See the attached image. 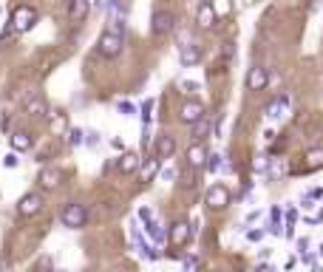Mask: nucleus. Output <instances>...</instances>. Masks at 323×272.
<instances>
[{
  "label": "nucleus",
  "instance_id": "e433bc0d",
  "mask_svg": "<svg viewBox=\"0 0 323 272\" xmlns=\"http://www.w3.org/2000/svg\"><path fill=\"white\" fill-rule=\"evenodd\" d=\"M173 176H176V173H173L170 168H167V170H162V179H165V181H173Z\"/></svg>",
  "mask_w": 323,
  "mask_h": 272
},
{
  "label": "nucleus",
  "instance_id": "7c9ffc66",
  "mask_svg": "<svg viewBox=\"0 0 323 272\" xmlns=\"http://www.w3.org/2000/svg\"><path fill=\"white\" fill-rule=\"evenodd\" d=\"M150 111H153V99H145V102H142V119H145V125L147 122H150Z\"/></svg>",
  "mask_w": 323,
  "mask_h": 272
},
{
  "label": "nucleus",
  "instance_id": "1a4fd4ad",
  "mask_svg": "<svg viewBox=\"0 0 323 272\" xmlns=\"http://www.w3.org/2000/svg\"><path fill=\"white\" fill-rule=\"evenodd\" d=\"M204 114H207V111H204V105H201L199 99H187V102H184L182 108H179V119L187 122V125H193V122H196V119H201Z\"/></svg>",
  "mask_w": 323,
  "mask_h": 272
},
{
  "label": "nucleus",
  "instance_id": "f704fd0d",
  "mask_svg": "<svg viewBox=\"0 0 323 272\" xmlns=\"http://www.w3.org/2000/svg\"><path fill=\"white\" fill-rule=\"evenodd\" d=\"M261 236H264L261 230H250V233H247V238H250V241H261Z\"/></svg>",
  "mask_w": 323,
  "mask_h": 272
},
{
  "label": "nucleus",
  "instance_id": "58836bf2",
  "mask_svg": "<svg viewBox=\"0 0 323 272\" xmlns=\"http://www.w3.org/2000/svg\"><path fill=\"white\" fill-rule=\"evenodd\" d=\"M320 255H323V247H320Z\"/></svg>",
  "mask_w": 323,
  "mask_h": 272
},
{
  "label": "nucleus",
  "instance_id": "20e7f679",
  "mask_svg": "<svg viewBox=\"0 0 323 272\" xmlns=\"http://www.w3.org/2000/svg\"><path fill=\"white\" fill-rule=\"evenodd\" d=\"M62 224L66 227H71V230H79V227H85V221H88V210H85V204H66V210H62Z\"/></svg>",
  "mask_w": 323,
  "mask_h": 272
},
{
  "label": "nucleus",
  "instance_id": "39448f33",
  "mask_svg": "<svg viewBox=\"0 0 323 272\" xmlns=\"http://www.w3.org/2000/svg\"><path fill=\"white\" fill-rule=\"evenodd\" d=\"M289 114H292V97H289V94H281L278 99H272V102L267 105V119H272V122L287 119Z\"/></svg>",
  "mask_w": 323,
  "mask_h": 272
},
{
  "label": "nucleus",
  "instance_id": "9d476101",
  "mask_svg": "<svg viewBox=\"0 0 323 272\" xmlns=\"http://www.w3.org/2000/svg\"><path fill=\"white\" fill-rule=\"evenodd\" d=\"M269 85V71L264 66H252L247 74V88L250 91H264Z\"/></svg>",
  "mask_w": 323,
  "mask_h": 272
},
{
  "label": "nucleus",
  "instance_id": "c756f323",
  "mask_svg": "<svg viewBox=\"0 0 323 272\" xmlns=\"http://www.w3.org/2000/svg\"><path fill=\"white\" fill-rule=\"evenodd\" d=\"M116 111H119L122 116H134V114H136V105H131V102H119V105H116Z\"/></svg>",
  "mask_w": 323,
  "mask_h": 272
},
{
  "label": "nucleus",
  "instance_id": "5701e85b",
  "mask_svg": "<svg viewBox=\"0 0 323 272\" xmlns=\"http://www.w3.org/2000/svg\"><path fill=\"white\" fill-rule=\"evenodd\" d=\"M284 173H287V164H284V159H269V168H267L269 181H278Z\"/></svg>",
  "mask_w": 323,
  "mask_h": 272
},
{
  "label": "nucleus",
  "instance_id": "9b49d317",
  "mask_svg": "<svg viewBox=\"0 0 323 272\" xmlns=\"http://www.w3.org/2000/svg\"><path fill=\"white\" fill-rule=\"evenodd\" d=\"M60 181H62V170L60 168H43L40 170V176H37V184H40L43 190L60 187Z\"/></svg>",
  "mask_w": 323,
  "mask_h": 272
},
{
  "label": "nucleus",
  "instance_id": "2f4dec72",
  "mask_svg": "<svg viewBox=\"0 0 323 272\" xmlns=\"http://www.w3.org/2000/svg\"><path fill=\"white\" fill-rule=\"evenodd\" d=\"M252 168H255L258 173H267V168H269V159L261 153V156H255V164H252Z\"/></svg>",
  "mask_w": 323,
  "mask_h": 272
},
{
  "label": "nucleus",
  "instance_id": "412c9836",
  "mask_svg": "<svg viewBox=\"0 0 323 272\" xmlns=\"http://www.w3.org/2000/svg\"><path fill=\"white\" fill-rule=\"evenodd\" d=\"M134 170H139V156H136V153H122V159H119V173H134Z\"/></svg>",
  "mask_w": 323,
  "mask_h": 272
},
{
  "label": "nucleus",
  "instance_id": "f257e3e1",
  "mask_svg": "<svg viewBox=\"0 0 323 272\" xmlns=\"http://www.w3.org/2000/svg\"><path fill=\"white\" fill-rule=\"evenodd\" d=\"M122 23H125V17H108V29L102 31V37H99V43H97V51L102 57H116L122 51V46H125Z\"/></svg>",
  "mask_w": 323,
  "mask_h": 272
},
{
  "label": "nucleus",
  "instance_id": "393cba45",
  "mask_svg": "<svg viewBox=\"0 0 323 272\" xmlns=\"http://www.w3.org/2000/svg\"><path fill=\"white\" fill-rule=\"evenodd\" d=\"M306 168H323V148H315V151L306 153Z\"/></svg>",
  "mask_w": 323,
  "mask_h": 272
},
{
  "label": "nucleus",
  "instance_id": "f03ea898",
  "mask_svg": "<svg viewBox=\"0 0 323 272\" xmlns=\"http://www.w3.org/2000/svg\"><path fill=\"white\" fill-rule=\"evenodd\" d=\"M34 26H37V12L31 6H17L12 12V31L26 34V31H31Z\"/></svg>",
  "mask_w": 323,
  "mask_h": 272
},
{
  "label": "nucleus",
  "instance_id": "a878e982",
  "mask_svg": "<svg viewBox=\"0 0 323 272\" xmlns=\"http://www.w3.org/2000/svg\"><path fill=\"white\" fill-rule=\"evenodd\" d=\"M295 221H298V210L289 207V210H287V230H284V236H287V238L295 236Z\"/></svg>",
  "mask_w": 323,
  "mask_h": 272
},
{
  "label": "nucleus",
  "instance_id": "4468645a",
  "mask_svg": "<svg viewBox=\"0 0 323 272\" xmlns=\"http://www.w3.org/2000/svg\"><path fill=\"white\" fill-rule=\"evenodd\" d=\"M173 151H176V139L167 136V133H162L156 139V145H153V156H159V159H170Z\"/></svg>",
  "mask_w": 323,
  "mask_h": 272
},
{
  "label": "nucleus",
  "instance_id": "4be33fe9",
  "mask_svg": "<svg viewBox=\"0 0 323 272\" xmlns=\"http://www.w3.org/2000/svg\"><path fill=\"white\" fill-rule=\"evenodd\" d=\"M88 0H71V9H68V17L71 20H82L88 14Z\"/></svg>",
  "mask_w": 323,
  "mask_h": 272
},
{
  "label": "nucleus",
  "instance_id": "423d86ee",
  "mask_svg": "<svg viewBox=\"0 0 323 272\" xmlns=\"http://www.w3.org/2000/svg\"><path fill=\"white\" fill-rule=\"evenodd\" d=\"M173 26H176V14H173L170 9H159V12H153V17H150L153 34H167V31H173Z\"/></svg>",
  "mask_w": 323,
  "mask_h": 272
},
{
  "label": "nucleus",
  "instance_id": "2eb2a0df",
  "mask_svg": "<svg viewBox=\"0 0 323 272\" xmlns=\"http://www.w3.org/2000/svg\"><path fill=\"white\" fill-rule=\"evenodd\" d=\"M216 20H219V17L213 14V6H210L207 0H204V3L196 9V23H199V29H213Z\"/></svg>",
  "mask_w": 323,
  "mask_h": 272
},
{
  "label": "nucleus",
  "instance_id": "c85d7f7f",
  "mask_svg": "<svg viewBox=\"0 0 323 272\" xmlns=\"http://www.w3.org/2000/svg\"><path fill=\"white\" fill-rule=\"evenodd\" d=\"M82 142H85L88 148H97V145H99V133H97V131H88L85 136H82Z\"/></svg>",
  "mask_w": 323,
  "mask_h": 272
},
{
  "label": "nucleus",
  "instance_id": "ddd939ff",
  "mask_svg": "<svg viewBox=\"0 0 323 272\" xmlns=\"http://www.w3.org/2000/svg\"><path fill=\"white\" fill-rule=\"evenodd\" d=\"M210 131H213V119H210V114H204L201 119H196L193 125H190V136H193L196 142H204L210 136Z\"/></svg>",
  "mask_w": 323,
  "mask_h": 272
},
{
  "label": "nucleus",
  "instance_id": "473e14b6",
  "mask_svg": "<svg viewBox=\"0 0 323 272\" xmlns=\"http://www.w3.org/2000/svg\"><path fill=\"white\" fill-rule=\"evenodd\" d=\"M221 159H224V156L213 153V156H207V164H204V168H207V170H219L221 168Z\"/></svg>",
  "mask_w": 323,
  "mask_h": 272
},
{
  "label": "nucleus",
  "instance_id": "bb28decb",
  "mask_svg": "<svg viewBox=\"0 0 323 272\" xmlns=\"http://www.w3.org/2000/svg\"><path fill=\"white\" fill-rule=\"evenodd\" d=\"M179 91H182V94H199L201 85L196 82V79H179Z\"/></svg>",
  "mask_w": 323,
  "mask_h": 272
},
{
  "label": "nucleus",
  "instance_id": "cd10ccee",
  "mask_svg": "<svg viewBox=\"0 0 323 272\" xmlns=\"http://www.w3.org/2000/svg\"><path fill=\"white\" fill-rule=\"evenodd\" d=\"M82 136H85V133L79 131V128H71V131H68V142H71V145H82Z\"/></svg>",
  "mask_w": 323,
  "mask_h": 272
},
{
  "label": "nucleus",
  "instance_id": "f8f14e48",
  "mask_svg": "<svg viewBox=\"0 0 323 272\" xmlns=\"http://www.w3.org/2000/svg\"><path fill=\"white\" fill-rule=\"evenodd\" d=\"M179 62H182L184 68L199 66L201 62V49L196 46V43H184V46H179Z\"/></svg>",
  "mask_w": 323,
  "mask_h": 272
},
{
  "label": "nucleus",
  "instance_id": "a211bd4d",
  "mask_svg": "<svg viewBox=\"0 0 323 272\" xmlns=\"http://www.w3.org/2000/svg\"><path fill=\"white\" fill-rule=\"evenodd\" d=\"M159 170H162V159H159V156H150L145 164H142V170H139V179L147 184V181H153V176H156Z\"/></svg>",
  "mask_w": 323,
  "mask_h": 272
},
{
  "label": "nucleus",
  "instance_id": "dca6fc26",
  "mask_svg": "<svg viewBox=\"0 0 323 272\" xmlns=\"http://www.w3.org/2000/svg\"><path fill=\"white\" fill-rule=\"evenodd\" d=\"M187 164L193 170H201L204 164H207V151H204V145H199V142H196V145L190 148V151H187Z\"/></svg>",
  "mask_w": 323,
  "mask_h": 272
},
{
  "label": "nucleus",
  "instance_id": "aec40b11",
  "mask_svg": "<svg viewBox=\"0 0 323 272\" xmlns=\"http://www.w3.org/2000/svg\"><path fill=\"white\" fill-rule=\"evenodd\" d=\"M145 233H147V238H150V241H156V244L165 241V233H162V227H159L156 218H147V221H145Z\"/></svg>",
  "mask_w": 323,
  "mask_h": 272
},
{
  "label": "nucleus",
  "instance_id": "6ab92c4d",
  "mask_svg": "<svg viewBox=\"0 0 323 272\" xmlns=\"http://www.w3.org/2000/svg\"><path fill=\"white\" fill-rule=\"evenodd\" d=\"M9 142H12L14 153H17V151L23 153V151H29V148H31V136H29V131H14Z\"/></svg>",
  "mask_w": 323,
  "mask_h": 272
},
{
  "label": "nucleus",
  "instance_id": "c9c22d12",
  "mask_svg": "<svg viewBox=\"0 0 323 272\" xmlns=\"http://www.w3.org/2000/svg\"><path fill=\"white\" fill-rule=\"evenodd\" d=\"M306 196H309L312 201H317V199H320V196H323V190H320V187H315V190H309V193H306Z\"/></svg>",
  "mask_w": 323,
  "mask_h": 272
},
{
  "label": "nucleus",
  "instance_id": "7ed1b4c3",
  "mask_svg": "<svg viewBox=\"0 0 323 272\" xmlns=\"http://www.w3.org/2000/svg\"><path fill=\"white\" fill-rule=\"evenodd\" d=\"M230 201H232V193L227 190V184H210L207 187L204 204H207L210 210H224V207H230Z\"/></svg>",
  "mask_w": 323,
  "mask_h": 272
},
{
  "label": "nucleus",
  "instance_id": "f3484780",
  "mask_svg": "<svg viewBox=\"0 0 323 272\" xmlns=\"http://www.w3.org/2000/svg\"><path fill=\"white\" fill-rule=\"evenodd\" d=\"M46 111H49V102L43 99V94H31V97L26 99V114H31V116H46Z\"/></svg>",
  "mask_w": 323,
  "mask_h": 272
},
{
  "label": "nucleus",
  "instance_id": "0eeeda50",
  "mask_svg": "<svg viewBox=\"0 0 323 272\" xmlns=\"http://www.w3.org/2000/svg\"><path fill=\"white\" fill-rule=\"evenodd\" d=\"M43 204H46L43 193H37V190H34V193H26L23 199L17 201V213H20V216H37V213L43 210Z\"/></svg>",
  "mask_w": 323,
  "mask_h": 272
},
{
  "label": "nucleus",
  "instance_id": "b1692460",
  "mask_svg": "<svg viewBox=\"0 0 323 272\" xmlns=\"http://www.w3.org/2000/svg\"><path fill=\"white\" fill-rule=\"evenodd\" d=\"M210 6H213V14L216 17H227L232 12V3L230 0H210Z\"/></svg>",
  "mask_w": 323,
  "mask_h": 272
},
{
  "label": "nucleus",
  "instance_id": "72a5a7b5",
  "mask_svg": "<svg viewBox=\"0 0 323 272\" xmlns=\"http://www.w3.org/2000/svg\"><path fill=\"white\" fill-rule=\"evenodd\" d=\"M3 164H6V168H17L20 164V159H17V153H6V156H3Z\"/></svg>",
  "mask_w": 323,
  "mask_h": 272
},
{
  "label": "nucleus",
  "instance_id": "4c0bfd02",
  "mask_svg": "<svg viewBox=\"0 0 323 272\" xmlns=\"http://www.w3.org/2000/svg\"><path fill=\"white\" fill-rule=\"evenodd\" d=\"M184 269L193 272V269H196V258H187V261H184Z\"/></svg>",
  "mask_w": 323,
  "mask_h": 272
},
{
  "label": "nucleus",
  "instance_id": "6e6552de",
  "mask_svg": "<svg viewBox=\"0 0 323 272\" xmlns=\"http://www.w3.org/2000/svg\"><path fill=\"white\" fill-rule=\"evenodd\" d=\"M167 238H170L173 247L182 249L184 244H187L190 238H193V227H190L187 221H173V224H170V233H167Z\"/></svg>",
  "mask_w": 323,
  "mask_h": 272
}]
</instances>
